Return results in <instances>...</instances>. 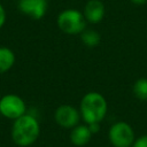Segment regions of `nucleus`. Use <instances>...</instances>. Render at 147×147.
<instances>
[{"mask_svg":"<svg viewBox=\"0 0 147 147\" xmlns=\"http://www.w3.org/2000/svg\"><path fill=\"white\" fill-rule=\"evenodd\" d=\"M40 126L38 121L31 115H22L16 118L11 127V138L21 147L32 145L39 137Z\"/></svg>","mask_w":147,"mask_h":147,"instance_id":"f257e3e1","label":"nucleus"},{"mask_svg":"<svg viewBox=\"0 0 147 147\" xmlns=\"http://www.w3.org/2000/svg\"><path fill=\"white\" fill-rule=\"evenodd\" d=\"M80 116L86 124L100 123L108 110L105 96L98 92L86 93L80 101Z\"/></svg>","mask_w":147,"mask_h":147,"instance_id":"f03ea898","label":"nucleus"},{"mask_svg":"<svg viewBox=\"0 0 147 147\" xmlns=\"http://www.w3.org/2000/svg\"><path fill=\"white\" fill-rule=\"evenodd\" d=\"M57 26L67 34H80L86 29V20L82 11L65 9L57 16Z\"/></svg>","mask_w":147,"mask_h":147,"instance_id":"7ed1b4c3","label":"nucleus"},{"mask_svg":"<svg viewBox=\"0 0 147 147\" xmlns=\"http://www.w3.org/2000/svg\"><path fill=\"white\" fill-rule=\"evenodd\" d=\"M108 138L114 147H132L134 142V132L131 125L119 121L114 123L108 132Z\"/></svg>","mask_w":147,"mask_h":147,"instance_id":"20e7f679","label":"nucleus"},{"mask_svg":"<svg viewBox=\"0 0 147 147\" xmlns=\"http://www.w3.org/2000/svg\"><path fill=\"white\" fill-rule=\"evenodd\" d=\"M0 113L7 118L16 119L25 114V102L16 94H7L0 99Z\"/></svg>","mask_w":147,"mask_h":147,"instance_id":"39448f33","label":"nucleus"},{"mask_svg":"<svg viewBox=\"0 0 147 147\" xmlns=\"http://www.w3.org/2000/svg\"><path fill=\"white\" fill-rule=\"evenodd\" d=\"M55 122L64 129H72L79 123L80 113L70 105H61L56 108L54 114Z\"/></svg>","mask_w":147,"mask_h":147,"instance_id":"423d86ee","label":"nucleus"},{"mask_svg":"<svg viewBox=\"0 0 147 147\" xmlns=\"http://www.w3.org/2000/svg\"><path fill=\"white\" fill-rule=\"evenodd\" d=\"M20 10L34 20L44 17L47 10V0H21L18 3Z\"/></svg>","mask_w":147,"mask_h":147,"instance_id":"0eeeda50","label":"nucleus"},{"mask_svg":"<svg viewBox=\"0 0 147 147\" xmlns=\"http://www.w3.org/2000/svg\"><path fill=\"white\" fill-rule=\"evenodd\" d=\"M85 20L90 23H99L105 16V6L100 0H88L84 8Z\"/></svg>","mask_w":147,"mask_h":147,"instance_id":"6e6552de","label":"nucleus"},{"mask_svg":"<svg viewBox=\"0 0 147 147\" xmlns=\"http://www.w3.org/2000/svg\"><path fill=\"white\" fill-rule=\"evenodd\" d=\"M92 138V132L88 129V125H76L70 132V141L72 145L82 147L90 142Z\"/></svg>","mask_w":147,"mask_h":147,"instance_id":"1a4fd4ad","label":"nucleus"},{"mask_svg":"<svg viewBox=\"0 0 147 147\" xmlns=\"http://www.w3.org/2000/svg\"><path fill=\"white\" fill-rule=\"evenodd\" d=\"M15 63V54L7 47H0V74L8 71Z\"/></svg>","mask_w":147,"mask_h":147,"instance_id":"9d476101","label":"nucleus"},{"mask_svg":"<svg viewBox=\"0 0 147 147\" xmlns=\"http://www.w3.org/2000/svg\"><path fill=\"white\" fill-rule=\"evenodd\" d=\"M80 39L83 44H85L88 47H95L101 41V36L95 30H84L80 33Z\"/></svg>","mask_w":147,"mask_h":147,"instance_id":"9b49d317","label":"nucleus"},{"mask_svg":"<svg viewBox=\"0 0 147 147\" xmlns=\"http://www.w3.org/2000/svg\"><path fill=\"white\" fill-rule=\"evenodd\" d=\"M133 94L139 100H147V78L142 77L136 80L133 85Z\"/></svg>","mask_w":147,"mask_h":147,"instance_id":"f8f14e48","label":"nucleus"},{"mask_svg":"<svg viewBox=\"0 0 147 147\" xmlns=\"http://www.w3.org/2000/svg\"><path fill=\"white\" fill-rule=\"evenodd\" d=\"M132 147H147V134L141 136L138 139H136Z\"/></svg>","mask_w":147,"mask_h":147,"instance_id":"ddd939ff","label":"nucleus"},{"mask_svg":"<svg viewBox=\"0 0 147 147\" xmlns=\"http://www.w3.org/2000/svg\"><path fill=\"white\" fill-rule=\"evenodd\" d=\"M87 125H88V129H90V131L92 132V134L96 133V132L100 130V125H99V123H91V124H87Z\"/></svg>","mask_w":147,"mask_h":147,"instance_id":"4468645a","label":"nucleus"},{"mask_svg":"<svg viewBox=\"0 0 147 147\" xmlns=\"http://www.w3.org/2000/svg\"><path fill=\"white\" fill-rule=\"evenodd\" d=\"M5 22H6V11H5L3 7L0 5V28L5 24Z\"/></svg>","mask_w":147,"mask_h":147,"instance_id":"2eb2a0df","label":"nucleus"},{"mask_svg":"<svg viewBox=\"0 0 147 147\" xmlns=\"http://www.w3.org/2000/svg\"><path fill=\"white\" fill-rule=\"evenodd\" d=\"M131 2H133L134 5H144L147 2V0H131Z\"/></svg>","mask_w":147,"mask_h":147,"instance_id":"dca6fc26","label":"nucleus"}]
</instances>
